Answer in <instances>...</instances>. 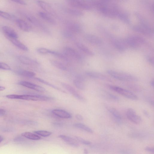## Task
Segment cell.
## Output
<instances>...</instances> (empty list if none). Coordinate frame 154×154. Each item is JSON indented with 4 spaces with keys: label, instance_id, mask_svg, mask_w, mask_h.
I'll return each mask as SVG.
<instances>
[{
    "label": "cell",
    "instance_id": "obj_1",
    "mask_svg": "<svg viewBox=\"0 0 154 154\" xmlns=\"http://www.w3.org/2000/svg\"><path fill=\"white\" fill-rule=\"evenodd\" d=\"M6 97L10 99H20L27 100L47 101L54 99L53 97L39 95H15L10 94L6 95Z\"/></svg>",
    "mask_w": 154,
    "mask_h": 154
},
{
    "label": "cell",
    "instance_id": "obj_2",
    "mask_svg": "<svg viewBox=\"0 0 154 154\" xmlns=\"http://www.w3.org/2000/svg\"><path fill=\"white\" fill-rule=\"evenodd\" d=\"M107 73L113 78L125 81H136L137 79L135 76L128 73L112 70H108Z\"/></svg>",
    "mask_w": 154,
    "mask_h": 154
},
{
    "label": "cell",
    "instance_id": "obj_3",
    "mask_svg": "<svg viewBox=\"0 0 154 154\" xmlns=\"http://www.w3.org/2000/svg\"><path fill=\"white\" fill-rule=\"evenodd\" d=\"M126 45L133 49H136L145 42L142 37L137 35H132L127 38L125 40Z\"/></svg>",
    "mask_w": 154,
    "mask_h": 154
},
{
    "label": "cell",
    "instance_id": "obj_4",
    "mask_svg": "<svg viewBox=\"0 0 154 154\" xmlns=\"http://www.w3.org/2000/svg\"><path fill=\"white\" fill-rule=\"evenodd\" d=\"M109 87L111 90L127 98L134 100H137L138 99L137 96L129 91L114 85H110Z\"/></svg>",
    "mask_w": 154,
    "mask_h": 154
},
{
    "label": "cell",
    "instance_id": "obj_5",
    "mask_svg": "<svg viewBox=\"0 0 154 154\" xmlns=\"http://www.w3.org/2000/svg\"><path fill=\"white\" fill-rule=\"evenodd\" d=\"M67 3L70 6L77 9L90 10L92 7L88 3L87 0H66Z\"/></svg>",
    "mask_w": 154,
    "mask_h": 154
},
{
    "label": "cell",
    "instance_id": "obj_6",
    "mask_svg": "<svg viewBox=\"0 0 154 154\" xmlns=\"http://www.w3.org/2000/svg\"><path fill=\"white\" fill-rule=\"evenodd\" d=\"M133 29L137 32L147 35H151L153 33V30L148 23H140L138 25L134 26Z\"/></svg>",
    "mask_w": 154,
    "mask_h": 154
},
{
    "label": "cell",
    "instance_id": "obj_7",
    "mask_svg": "<svg viewBox=\"0 0 154 154\" xmlns=\"http://www.w3.org/2000/svg\"><path fill=\"white\" fill-rule=\"evenodd\" d=\"M63 53L67 57H69L77 60H81L83 58L82 54L74 48L66 47L63 50Z\"/></svg>",
    "mask_w": 154,
    "mask_h": 154
},
{
    "label": "cell",
    "instance_id": "obj_8",
    "mask_svg": "<svg viewBox=\"0 0 154 154\" xmlns=\"http://www.w3.org/2000/svg\"><path fill=\"white\" fill-rule=\"evenodd\" d=\"M126 115L130 121L135 124H139L142 121L140 117L137 115L135 110L132 108H129L127 110Z\"/></svg>",
    "mask_w": 154,
    "mask_h": 154
},
{
    "label": "cell",
    "instance_id": "obj_9",
    "mask_svg": "<svg viewBox=\"0 0 154 154\" xmlns=\"http://www.w3.org/2000/svg\"><path fill=\"white\" fill-rule=\"evenodd\" d=\"M112 44L119 51H124L126 48V44L125 42L120 39L114 38L112 40Z\"/></svg>",
    "mask_w": 154,
    "mask_h": 154
},
{
    "label": "cell",
    "instance_id": "obj_10",
    "mask_svg": "<svg viewBox=\"0 0 154 154\" xmlns=\"http://www.w3.org/2000/svg\"><path fill=\"white\" fill-rule=\"evenodd\" d=\"M19 84L23 86L39 92H43L45 91V88L43 87L27 81H21L19 82Z\"/></svg>",
    "mask_w": 154,
    "mask_h": 154
},
{
    "label": "cell",
    "instance_id": "obj_11",
    "mask_svg": "<svg viewBox=\"0 0 154 154\" xmlns=\"http://www.w3.org/2000/svg\"><path fill=\"white\" fill-rule=\"evenodd\" d=\"M61 85L64 88L67 90L75 98L81 101H84L85 100V98L78 93L76 91L72 86L65 83H62Z\"/></svg>",
    "mask_w": 154,
    "mask_h": 154
},
{
    "label": "cell",
    "instance_id": "obj_12",
    "mask_svg": "<svg viewBox=\"0 0 154 154\" xmlns=\"http://www.w3.org/2000/svg\"><path fill=\"white\" fill-rule=\"evenodd\" d=\"M36 3L39 7L45 10L47 13L53 15L55 14V13L54 9L48 3L41 0H37Z\"/></svg>",
    "mask_w": 154,
    "mask_h": 154
},
{
    "label": "cell",
    "instance_id": "obj_13",
    "mask_svg": "<svg viewBox=\"0 0 154 154\" xmlns=\"http://www.w3.org/2000/svg\"><path fill=\"white\" fill-rule=\"evenodd\" d=\"M26 17L29 21L41 29L44 32H49L48 29L45 25L34 17L28 15L26 16Z\"/></svg>",
    "mask_w": 154,
    "mask_h": 154
},
{
    "label": "cell",
    "instance_id": "obj_14",
    "mask_svg": "<svg viewBox=\"0 0 154 154\" xmlns=\"http://www.w3.org/2000/svg\"><path fill=\"white\" fill-rule=\"evenodd\" d=\"M2 29L4 33L8 38H18L17 34L11 27L5 26L3 27Z\"/></svg>",
    "mask_w": 154,
    "mask_h": 154
},
{
    "label": "cell",
    "instance_id": "obj_15",
    "mask_svg": "<svg viewBox=\"0 0 154 154\" xmlns=\"http://www.w3.org/2000/svg\"><path fill=\"white\" fill-rule=\"evenodd\" d=\"M85 38L87 42L92 44L99 45L102 43L101 39L95 35L88 34L85 35Z\"/></svg>",
    "mask_w": 154,
    "mask_h": 154
},
{
    "label": "cell",
    "instance_id": "obj_16",
    "mask_svg": "<svg viewBox=\"0 0 154 154\" xmlns=\"http://www.w3.org/2000/svg\"><path fill=\"white\" fill-rule=\"evenodd\" d=\"M66 29L73 33H78L82 31V28L78 24L73 22H68L66 24Z\"/></svg>",
    "mask_w": 154,
    "mask_h": 154
},
{
    "label": "cell",
    "instance_id": "obj_17",
    "mask_svg": "<svg viewBox=\"0 0 154 154\" xmlns=\"http://www.w3.org/2000/svg\"><path fill=\"white\" fill-rule=\"evenodd\" d=\"M16 22L18 27L23 31L28 32L32 29L31 26L22 19H17L16 20Z\"/></svg>",
    "mask_w": 154,
    "mask_h": 154
},
{
    "label": "cell",
    "instance_id": "obj_18",
    "mask_svg": "<svg viewBox=\"0 0 154 154\" xmlns=\"http://www.w3.org/2000/svg\"><path fill=\"white\" fill-rule=\"evenodd\" d=\"M52 112L54 115L61 118L69 119L72 117L70 113L63 110L55 109L53 110Z\"/></svg>",
    "mask_w": 154,
    "mask_h": 154
},
{
    "label": "cell",
    "instance_id": "obj_19",
    "mask_svg": "<svg viewBox=\"0 0 154 154\" xmlns=\"http://www.w3.org/2000/svg\"><path fill=\"white\" fill-rule=\"evenodd\" d=\"M58 137L68 144L75 147H78V142L75 139L64 135H60Z\"/></svg>",
    "mask_w": 154,
    "mask_h": 154
},
{
    "label": "cell",
    "instance_id": "obj_20",
    "mask_svg": "<svg viewBox=\"0 0 154 154\" xmlns=\"http://www.w3.org/2000/svg\"><path fill=\"white\" fill-rule=\"evenodd\" d=\"M86 75L88 77L95 79L102 80H107L108 78L103 74L99 72L94 71H87Z\"/></svg>",
    "mask_w": 154,
    "mask_h": 154
},
{
    "label": "cell",
    "instance_id": "obj_21",
    "mask_svg": "<svg viewBox=\"0 0 154 154\" xmlns=\"http://www.w3.org/2000/svg\"><path fill=\"white\" fill-rule=\"evenodd\" d=\"M38 16L46 22L52 25L56 24L55 20L47 13L43 12H39L38 13Z\"/></svg>",
    "mask_w": 154,
    "mask_h": 154
},
{
    "label": "cell",
    "instance_id": "obj_22",
    "mask_svg": "<svg viewBox=\"0 0 154 154\" xmlns=\"http://www.w3.org/2000/svg\"><path fill=\"white\" fill-rule=\"evenodd\" d=\"M76 45L81 51L87 55L93 56L94 55L92 51L82 43L77 42L76 43Z\"/></svg>",
    "mask_w": 154,
    "mask_h": 154
},
{
    "label": "cell",
    "instance_id": "obj_23",
    "mask_svg": "<svg viewBox=\"0 0 154 154\" xmlns=\"http://www.w3.org/2000/svg\"><path fill=\"white\" fill-rule=\"evenodd\" d=\"M8 39L13 44L21 50L25 51H28V48L24 44L17 39V38Z\"/></svg>",
    "mask_w": 154,
    "mask_h": 154
},
{
    "label": "cell",
    "instance_id": "obj_24",
    "mask_svg": "<svg viewBox=\"0 0 154 154\" xmlns=\"http://www.w3.org/2000/svg\"><path fill=\"white\" fill-rule=\"evenodd\" d=\"M19 59L22 63L26 65H31L37 63L36 61L24 56H19Z\"/></svg>",
    "mask_w": 154,
    "mask_h": 154
},
{
    "label": "cell",
    "instance_id": "obj_25",
    "mask_svg": "<svg viewBox=\"0 0 154 154\" xmlns=\"http://www.w3.org/2000/svg\"><path fill=\"white\" fill-rule=\"evenodd\" d=\"M22 135L27 138L32 140H37L41 139L38 135L28 132H24L22 134Z\"/></svg>",
    "mask_w": 154,
    "mask_h": 154
},
{
    "label": "cell",
    "instance_id": "obj_26",
    "mask_svg": "<svg viewBox=\"0 0 154 154\" xmlns=\"http://www.w3.org/2000/svg\"><path fill=\"white\" fill-rule=\"evenodd\" d=\"M65 10L66 12L72 15L79 17L83 15V13L81 11L77 9L67 8Z\"/></svg>",
    "mask_w": 154,
    "mask_h": 154
},
{
    "label": "cell",
    "instance_id": "obj_27",
    "mask_svg": "<svg viewBox=\"0 0 154 154\" xmlns=\"http://www.w3.org/2000/svg\"><path fill=\"white\" fill-rule=\"evenodd\" d=\"M17 73L20 75L28 78L33 77L35 75V73L33 72L26 70H19Z\"/></svg>",
    "mask_w": 154,
    "mask_h": 154
},
{
    "label": "cell",
    "instance_id": "obj_28",
    "mask_svg": "<svg viewBox=\"0 0 154 154\" xmlns=\"http://www.w3.org/2000/svg\"><path fill=\"white\" fill-rule=\"evenodd\" d=\"M50 62L54 66L58 69L63 71H65L67 70V68L66 66L59 61L54 60H51Z\"/></svg>",
    "mask_w": 154,
    "mask_h": 154
},
{
    "label": "cell",
    "instance_id": "obj_29",
    "mask_svg": "<svg viewBox=\"0 0 154 154\" xmlns=\"http://www.w3.org/2000/svg\"><path fill=\"white\" fill-rule=\"evenodd\" d=\"M50 54L62 60L65 61L68 60V57L64 53L62 54L59 52L51 50Z\"/></svg>",
    "mask_w": 154,
    "mask_h": 154
},
{
    "label": "cell",
    "instance_id": "obj_30",
    "mask_svg": "<svg viewBox=\"0 0 154 154\" xmlns=\"http://www.w3.org/2000/svg\"><path fill=\"white\" fill-rule=\"evenodd\" d=\"M74 126L77 128L82 129L90 133H92L93 132L92 129L83 124L76 123L74 125Z\"/></svg>",
    "mask_w": 154,
    "mask_h": 154
},
{
    "label": "cell",
    "instance_id": "obj_31",
    "mask_svg": "<svg viewBox=\"0 0 154 154\" xmlns=\"http://www.w3.org/2000/svg\"><path fill=\"white\" fill-rule=\"evenodd\" d=\"M84 82V81L75 78L73 81V83L77 88L80 90H84L85 88Z\"/></svg>",
    "mask_w": 154,
    "mask_h": 154
},
{
    "label": "cell",
    "instance_id": "obj_32",
    "mask_svg": "<svg viewBox=\"0 0 154 154\" xmlns=\"http://www.w3.org/2000/svg\"><path fill=\"white\" fill-rule=\"evenodd\" d=\"M35 79L36 80L39 81V82H41L42 83H43L47 85H48V86H50L51 87H52L55 89H56L63 92H65L62 89L59 88L49 83L48 82L43 80V79H42L41 78H35Z\"/></svg>",
    "mask_w": 154,
    "mask_h": 154
},
{
    "label": "cell",
    "instance_id": "obj_33",
    "mask_svg": "<svg viewBox=\"0 0 154 154\" xmlns=\"http://www.w3.org/2000/svg\"><path fill=\"white\" fill-rule=\"evenodd\" d=\"M108 110L116 119L119 121L121 120L122 116L116 109L113 108H110L108 109Z\"/></svg>",
    "mask_w": 154,
    "mask_h": 154
},
{
    "label": "cell",
    "instance_id": "obj_34",
    "mask_svg": "<svg viewBox=\"0 0 154 154\" xmlns=\"http://www.w3.org/2000/svg\"><path fill=\"white\" fill-rule=\"evenodd\" d=\"M116 16L122 21L126 23L129 24L130 23V21L127 15L125 14L118 12V11Z\"/></svg>",
    "mask_w": 154,
    "mask_h": 154
},
{
    "label": "cell",
    "instance_id": "obj_35",
    "mask_svg": "<svg viewBox=\"0 0 154 154\" xmlns=\"http://www.w3.org/2000/svg\"><path fill=\"white\" fill-rule=\"evenodd\" d=\"M0 17L7 20H12L15 18V17L8 12L0 10Z\"/></svg>",
    "mask_w": 154,
    "mask_h": 154
},
{
    "label": "cell",
    "instance_id": "obj_36",
    "mask_svg": "<svg viewBox=\"0 0 154 154\" xmlns=\"http://www.w3.org/2000/svg\"><path fill=\"white\" fill-rule=\"evenodd\" d=\"M34 132L38 135L43 137H48L52 134L51 132L45 130L36 131H34Z\"/></svg>",
    "mask_w": 154,
    "mask_h": 154
},
{
    "label": "cell",
    "instance_id": "obj_37",
    "mask_svg": "<svg viewBox=\"0 0 154 154\" xmlns=\"http://www.w3.org/2000/svg\"><path fill=\"white\" fill-rule=\"evenodd\" d=\"M74 34L67 29L63 30L62 32V35L63 36L67 38H71L73 36Z\"/></svg>",
    "mask_w": 154,
    "mask_h": 154
},
{
    "label": "cell",
    "instance_id": "obj_38",
    "mask_svg": "<svg viewBox=\"0 0 154 154\" xmlns=\"http://www.w3.org/2000/svg\"><path fill=\"white\" fill-rule=\"evenodd\" d=\"M51 50L44 48H39L37 49V52L40 54H47L50 53Z\"/></svg>",
    "mask_w": 154,
    "mask_h": 154
},
{
    "label": "cell",
    "instance_id": "obj_39",
    "mask_svg": "<svg viewBox=\"0 0 154 154\" xmlns=\"http://www.w3.org/2000/svg\"><path fill=\"white\" fill-rule=\"evenodd\" d=\"M75 139L78 142L81 143L83 144L86 145L90 144L91 142L88 140H86L82 138L79 137H75Z\"/></svg>",
    "mask_w": 154,
    "mask_h": 154
},
{
    "label": "cell",
    "instance_id": "obj_40",
    "mask_svg": "<svg viewBox=\"0 0 154 154\" xmlns=\"http://www.w3.org/2000/svg\"><path fill=\"white\" fill-rule=\"evenodd\" d=\"M0 69L6 70H10L11 69L10 66L7 64L2 62H0Z\"/></svg>",
    "mask_w": 154,
    "mask_h": 154
},
{
    "label": "cell",
    "instance_id": "obj_41",
    "mask_svg": "<svg viewBox=\"0 0 154 154\" xmlns=\"http://www.w3.org/2000/svg\"><path fill=\"white\" fill-rule=\"evenodd\" d=\"M19 4L26 5V2L23 0H9Z\"/></svg>",
    "mask_w": 154,
    "mask_h": 154
},
{
    "label": "cell",
    "instance_id": "obj_42",
    "mask_svg": "<svg viewBox=\"0 0 154 154\" xmlns=\"http://www.w3.org/2000/svg\"><path fill=\"white\" fill-rule=\"evenodd\" d=\"M145 149L148 152H154V149L153 147H150L149 146H146L145 148Z\"/></svg>",
    "mask_w": 154,
    "mask_h": 154
},
{
    "label": "cell",
    "instance_id": "obj_43",
    "mask_svg": "<svg viewBox=\"0 0 154 154\" xmlns=\"http://www.w3.org/2000/svg\"><path fill=\"white\" fill-rule=\"evenodd\" d=\"M147 61L151 64H154V58L153 57L148 56L147 57Z\"/></svg>",
    "mask_w": 154,
    "mask_h": 154
},
{
    "label": "cell",
    "instance_id": "obj_44",
    "mask_svg": "<svg viewBox=\"0 0 154 154\" xmlns=\"http://www.w3.org/2000/svg\"><path fill=\"white\" fill-rule=\"evenodd\" d=\"M109 97L112 98V99H113L115 100L118 101L119 99V98L118 97L114 95L111 94H109Z\"/></svg>",
    "mask_w": 154,
    "mask_h": 154
},
{
    "label": "cell",
    "instance_id": "obj_45",
    "mask_svg": "<svg viewBox=\"0 0 154 154\" xmlns=\"http://www.w3.org/2000/svg\"><path fill=\"white\" fill-rule=\"evenodd\" d=\"M53 125L56 127H62L63 126V124L61 122H55L53 123Z\"/></svg>",
    "mask_w": 154,
    "mask_h": 154
},
{
    "label": "cell",
    "instance_id": "obj_46",
    "mask_svg": "<svg viewBox=\"0 0 154 154\" xmlns=\"http://www.w3.org/2000/svg\"><path fill=\"white\" fill-rule=\"evenodd\" d=\"M76 119L79 120H82L83 119V117L80 114H77L75 116Z\"/></svg>",
    "mask_w": 154,
    "mask_h": 154
},
{
    "label": "cell",
    "instance_id": "obj_47",
    "mask_svg": "<svg viewBox=\"0 0 154 154\" xmlns=\"http://www.w3.org/2000/svg\"><path fill=\"white\" fill-rule=\"evenodd\" d=\"M143 113L145 116H146V117H149V115L147 111L146 110H144L143 111Z\"/></svg>",
    "mask_w": 154,
    "mask_h": 154
},
{
    "label": "cell",
    "instance_id": "obj_48",
    "mask_svg": "<svg viewBox=\"0 0 154 154\" xmlns=\"http://www.w3.org/2000/svg\"><path fill=\"white\" fill-rule=\"evenodd\" d=\"M5 113V111L2 109H0V115H3Z\"/></svg>",
    "mask_w": 154,
    "mask_h": 154
},
{
    "label": "cell",
    "instance_id": "obj_49",
    "mask_svg": "<svg viewBox=\"0 0 154 154\" xmlns=\"http://www.w3.org/2000/svg\"><path fill=\"white\" fill-rule=\"evenodd\" d=\"M5 89V88L3 86H0V91H3Z\"/></svg>",
    "mask_w": 154,
    "mask_h": 154
},
{
    "label": "cell",
    "instance_id": "obj_50",
    "mask_svg": "<svg viewBox=\"0 0 154 154\" xmlns=\"http://www.w3.org/2000/svg\"><path fill=\"white\" fill-rule=\"evenodd\" d=\"M150 85L152 86L153 87V86H154V81H153V80L151 81V82H150Z\"/></svg>",
    "mask_w": 154,
    "mask_h": 154
},
{
    "label": "cell",
    "instance_id": "obj_51",
    "mask_svg": "<svg viewBox=\"0 0 154 154\" xmlns=\"http://www.w3.org/2000/svg\"><path fill=\"white\" fill-rule=\"evenodd\" d=\"M3 138L2 137L0 136V143L3 140Z\"/></svg>",
    "mask_w": 154,
    "mask_h": 154
},
{
    "label": "cell",
    "instance_id": "obj_52",
    "mask_svg": "<svg viewBox=\"0 0 154 154\" xmlns=\"http://www.w3.org/2000/svg\"><path fill=\"white\" fill-rule=\"evenodd\" d=\"M84 153H88V151H87V149H85L84 150Z\"/></svg>",
    "mask_w": 154,
    "mask_h": 154
}]
</instances>
